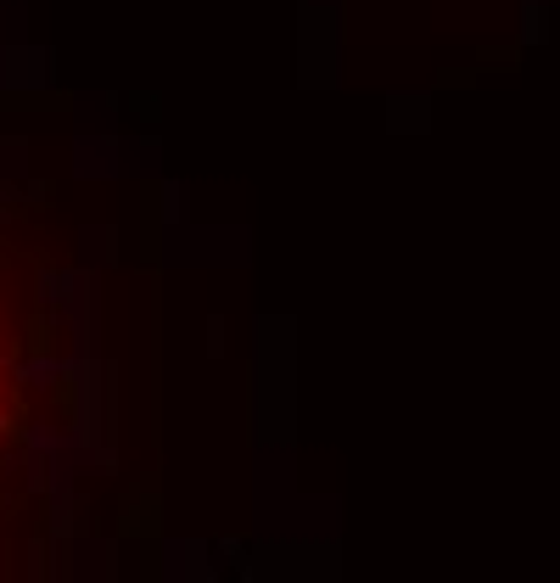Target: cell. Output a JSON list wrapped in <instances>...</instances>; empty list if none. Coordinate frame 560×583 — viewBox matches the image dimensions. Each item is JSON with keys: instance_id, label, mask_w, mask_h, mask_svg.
I'll use <instances>...</instances> for the list:
<instances>
[{"instance_id": "7a4b0ae2", "label": "cell", "mask_w": 560, "mask_h": 583, "mask_svg": "<svg viewBox=\"0 0 560 583\" xmlns=\"http://www.w3.org/2000/svg\"><path fill=\"white\" fill-rule=\"evenodd\" d=\"M0 387H6V382H0Z\"/></svg>"}, {"instance_id": "6da1fadb", "label": "cell", "mask_w": 560, "mask_h": 583, "mask_svg": "<svg viewBox=\"0 0 560 583\" xmlns=\"http://www.w3.org/2000/svg\"><path fill=\"white\" fill-rule=\"evenodd\" d=\"M6 427H12V421H6V410H0V432H6Z\"/></svg>"}]
</instances>
